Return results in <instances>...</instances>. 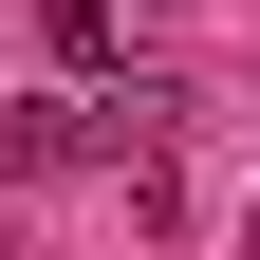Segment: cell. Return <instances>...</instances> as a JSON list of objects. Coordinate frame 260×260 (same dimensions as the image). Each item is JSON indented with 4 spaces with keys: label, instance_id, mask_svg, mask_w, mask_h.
I'll use <instances>...</instances> for the list:
<instances>
[{
    "label": "cell",
    "instance_id": "obj_1",
    "mask_svg": "<svg viewBox=\"0 0 260 260\" xmlns=\"http://www.w3.org/2000/svg\"><path fill=\"white\" fill-rule=\"evenodd\" d=\"M38 19H56V56H112L130 38V0H38Z\"/></svg>",
    "mask_w": 260,
    "mask_h": 260
}]
</instances>
